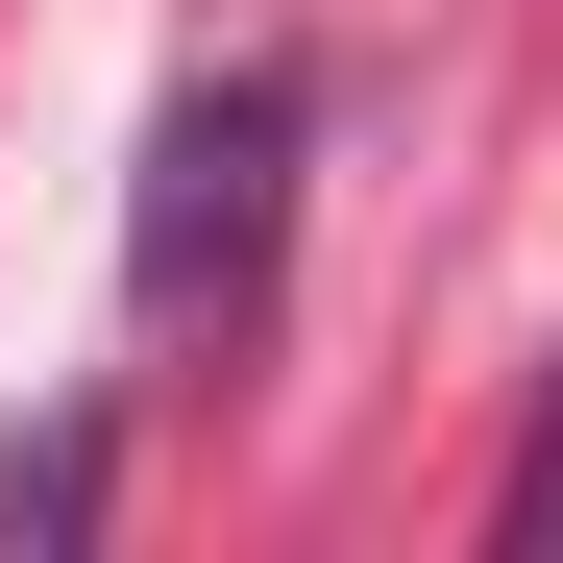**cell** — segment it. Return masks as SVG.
I'll list each match as a JSON object with an SVG mask.
<instances>
[{
    "label": "cell",
    "instance_id": "obj_1",
    "mask_svg": "<svg viewBox=\"0 0 563 563\" xmlns=\"http://www.w3.org/2000/svg\"><path fill=\"white\" fill-rule=\"evenodd\" d=\"M295 147H319V99L295 74H197V99L147 123V197H123V319L147 343H197V319H269V245H295Z\"/></svg>",
    "mask_w": 563,
    "mask_h": 563
},
{
    "label": "cell",
    "instance_id": "obj_2",
    "mask_svg": "<svg viewBox=\"0 0 563 563\" xmlns=\"http://www.w3.org/2000/svg\"><path fill=\"white\" fill-rule=\"evenodd\" d=\"M0 539H99V417H49V441H0Z\"/></svg>",
    "mask_w": 563,
    "mask_h": 563
},
{
    "label": "cell",
    "instance_id": "obj_3",
    "mask_svg": "<svg viewBox=\"0 0 563 563\" xmlns=\"http://www.w3.org/2000/svg\"><path fill=\"white\" fill-rule=\"evenodd\" d=\"M490 539H515V563H563V393H539V441H515V490H490Z\"/></svg>",
    "mask_w": 563,
    "mask_h": 563
}]
</instances>
